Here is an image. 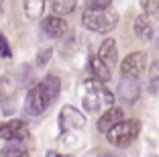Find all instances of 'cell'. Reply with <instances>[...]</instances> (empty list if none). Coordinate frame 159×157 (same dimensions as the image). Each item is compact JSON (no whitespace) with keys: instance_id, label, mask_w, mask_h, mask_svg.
<instances>
[{"instance_id":"6da1fadb","label":"cell","mask_w":159,"mask_h":157,"mask_svg":"<svg viewBox=\"0 0 159 157\" xmlns=\"http://www.w3.org/2000/svg\"><path fill=\"white\" fill-rule=\"evenodd\" d=\"M118 23V12L114 8H86L82 12V25L94 33H110Z\"/></svg>"},{"instance_id":"7a4b0ae2","label":"cell","mask_w":159,"mask_h":157,"mask_svg":"<svg viewBox=\"0 0 159 157\" xmlns=\"http://www.w3.org/2000/svg\"><path fill=\"white\" fill-rule=\"evenodd\" d=\"M139 129H141V125L137 120H120L112 129H108L106 139H108V143L114 145V147H129L137 139Z\"/></svg>"},{"instance_id":"3957f363","label":"cell","mask_w":159,"mask_h":157,"mask_svg":"<svg viewBox=\"0 0 159 157\" xmlns=\"http://www.w3.org/2000/svg\"><path fill=\"white\" fill-rule=\"evenodd\" d=\"M147 67V55L143 51H133L122 59L120 63V74L122 78H131V80H137L139 76H143Z\"/></svg>"},{"instance_id":"277c9868","label":"cell","mask_w":159,"mask_h":157,"mask_svg":"<svg viewBox=\"0 0 159 157\" xmlns=\"http://www.w3.org/2000/svg\"><path fill=\"white\" fill-rule=\"evenodd\" d=\"M47 106H49V102L45 100V96H43V92H41V86L37 84L35 88L29 90L27 100H25V110H27V114H31V116H39V114L45 112Z\"/></svg>"},{"instance_id":"5b68a950","label":"cell","mask_w":159,"mask_h":157,"mask_svg":"<svg viewBox=\"0 0 159 157\" xmlns=\"http://www.w3.org/2000/svg\"><path fill=\"white\" fill-rule=\"evenodd\" d=\"M29 137V127L23 120H8L0 125V139L6 141H23Z\"/></svg>"},{"instance_id":"8992f818","label":"cell","mask_w":159,"mask_h":157,"mask_svg":"<svg viewBox=\"0 0 159 157\" xmlns=\"http://www.w3.org/2000/svg\"><path fill=\"white\" fill-rule=\"evenodd\" d=\"M59 125L63 131L70 129H80V127L86 125V116L74 106H63L59 112Z\"/></svg>"},{"instance_id":"52a82bcc","label":"cell","mask_w":159,"mask_h":157,"mask_svg":"<svg viewBox=\"0 0 159 157\" xmlns=\"http://www.w3.org/2000/svg\"><path fill=\"white\" fill-rule=\"evenodd\" d=\"M118 96H120V100L126 102V104H135L141 96V86L137 84V80L122 78L120 84H118Z\"/></svg>"},{"instance_id":"ba28073f","label":"cell","mask_w":159,"mask_h":157,"mask_svg":"<svg viewBox=\"0 0 159 157\" xmlns=\"http://www.w3.org/2000/svg\"><path fill=\"white\" fill-rule=\"evenodd\" d=\"M43 31H45L49 37L57 39L67 31V25H66V21H63V16L53 14V16H47V19L43 21Z\"/></svg>"},{"instance_id":"9c48e42d","label":"cell","mask_w":159,"mask_h":157,"mask_svg":"<svg viewBox=\"0 0 159 157\" xmlns=\"http://www.w3.org/2000/svg\"><path fill=\"white\" fill-rule=\"evenodd\" d=\"M122 118H125V114H122L120 108L110 106L102 116H100V120H98V131L106 135V133H108V129H112V127L116 125V122H120Z\"/></svg>"},{"instance_id":"30bf717a","label":"cell","mask_w":159,"mask_h":157,"mask_svg":"<svg viewBox=\"0 0 159 157\" xmlns=\"http://www.w3.org/2000/svg\"><path fill=\"white\" fill-rule=\"evenodd\" d=\"M39 86H41V92H43V96H45V100L49 102V104H51V102L59 96L61 82H59V78H57V76H47V78L43 80Z\"/></svg>"},{"instance_id":"8fae6325","label":"cell","mask_w":159,"mask_h":157,"mask_svg":"<svg viewBox=\"0 0 159 157\" xmlns=\"http://www.w3.org/2000/svg\"><path fill=\"white\" fill-rule=\"evenodd\" d=\"M98 57L108 65V67H114V65H116V61H118V53H116V43H114V39H106V41L100 45Z\"/></svg>"},{"instance_id":"7c38bea8","label":"cell","mask_w":159,"mask_h":157,"mask_svg":"<svg viewBox=\"0 0 159 157\" xmlns=\"http://www.w3.org/2000/svg\"><path fill=\"white\" fill-rule=\"evenodd\" d=\"M135 35L143 41H151L153 37V23L147 14H139L135 19Z\"/></svg>"},{"instance_id":"4fadbf2b","label":"cell","mask_w":159,"mask_h":157,"mask_svg":"<svg viewBox=\"0 0 159 157\" xmlns=\"http://www.w3.org/2000/svg\"><path fill=\"white\" fill-rule=\"evenodd\" d=\"M88 67H90V72H92V76L96 80H100V82H108V80H110V67H108V65L104 63L98 55L90 57Z\"/></svg>"},{"instance_id":"5bb4252c","label":"cell","mask_w":159,"mask_h":157,"mask_svg":"<svg viewBox=\"0 0 159 157\" xmlns=\"http://www.w3.org/2000/svg\"><path fill=\"white\" fill-rule=\"evenodd\" d=\"M45 10V0H25V14L29 19H41Z\"/></svg>"},{"instance_id":"9a60e30c","label":"cell","mask_w":159,"mask_h":157,"mask_svg":"<svg viewBox=\"0 0 159 157\" xmlns=\"http://www.w3.org/2000/svg\"><path fill=\"white\" fill-rule=\"evenodd\" d=\"M0 153H2V157H31L27 153V149L23 145H19V141H10L8 145L0 149Z\"/></svg>"},{"instance_id":"2e32d148","label":"cell","mask_w":159,"mask_h":157,"mask_svg":"<svg viewBox=\"0 0 159 157\" xmlns=\"http://www.w3.org/2000/svg\"><path fill=\"white\" fill-rule=\"evenodd\" d=\"M51 2V8L55 14L63 16V14H70L75 10V0H49Z\"/></svg>"},{"instance_id":"e0dca14e","label":"cell","mask_w":159,"mask_h":157,"mask_svg":"<svg viewBox=\"0 0 159 157\" xmlns=\"http://www.w3.org/2000/svg\"><path fill=\"white\" fill-rule=\"evenodd\" d=\"M149 90L151 92H155L159 86V61H153L151 63V69H149Z\"/></svg>"},{"instance_id":"ac0fdd59","label":"cell","mask_w":159,"mask_h":157,"mask_svg":"<svg viewBox=\"0 0 159 157\" xmlns=\"http://www.w3.org/2000/svg\"><path fill=\"white\" fill-rule=\"evenodd\" d=\"M141 8L145 10V14H153L159 10V0H141Z\"/></svg>"},{"instance_id":"d6986e66","label":"cell","mask_w":159,"mask_h":157,"mask_svg":"<svg viewBox=\"0 0 159 157\" xmlns=\"http://www.w3.org/2000/svg\"><path fill=\"white\" fill-rule=\"evenodd\" d=\"M86 8H108L112 4V0H84Z\"/></svg>"},{"instance_id":"ffe728a7","label":"cell","mask_w":159,"mask_h":157,"mask_svg":"<svg viewBox=\"0 0 159 157\" xmlns=\"http://www.w3.org/2000/svg\"><path fill=\"white\" fill-rule=\"evenodd\" d=\"M10 55H12V51H10V45L6 43L4 35L0 33V57H6V59H8Z\"/></svg>"},{"instance_id":"44dd1931","label":"cell","mask_w":159,"mask_h":157,"mask_svg":"<svg viewBox=\"0 0 159 157\" xmlns=\"http://www.w3.org/2000/svg\"><path fill=\"white\" fill-rule=\"evenodd\" d=\"M51 53H53L51 49H43L41 53H39V57H37V65H45L47 61L51 59Z\"/></svg>"},{"instance_id":"7402d4cb","label":"cell","mask_w":159,"mask_h":157,"mask_svg":"<svg viewBox=\"0 0 159 157\" xmlns=\"http://www.w3.org/2000/svg\"><path fill=\"white\" fill-rule=\"evenodd\" d=\"M45 157H70V155H63V153H57V151H47Z\"/></svg>"},{"instance_id":"603a6c76","label":"cell","mask_w":159,"mask_h":157,"mask_svg":"<svg viewBox=\"0 0 159 157\" xmlns=\"http://www.w3.org/2000/svg\"><path fill=\"white\" fill-rule=\"evenodd\" d=\"M2 2H4V0H0V12H2Z\"/></svg>"}]
</instances>
